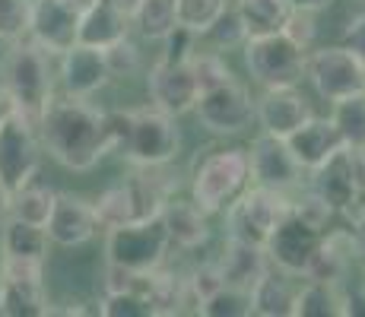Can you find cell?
Masks as SVG:
<instances>
[{"instance_id":"8d00e7d4","label":"cell","mask_w":365,"mask_h":317,"mask_svg":"<svg viewBox=\"0 0 365 317\" xmlns=\"http://www.w3.org/2000/svg\"><path fill=\"white\" fill-rule=\"evenodd\" d=\"M105 61H108L111 76H133L140 70V63H143V58H140V51H137V45L130 41V35L105 48Z\"/></svg>"},{"instance_id":"f35d334b","label":"cell","mask_w":365,"mask_h":317,"mask_svg":"<svg viewBox=\"0 0 365 317\" xmlns=\"http://www.w3.org/2000/svg\"><path fill=\"white\" fill-rule=\"evenodd\" d=\"M187 286H191V295H194V301H197V305L203 298H210V295L222 286V273H220V266H216V260L200 264L197 270L187 276Z\"/></svg>"},{"instance_id":"7bdbcfd3","label":"cell","mask_w":365,"mask_h":317,"mask_svg":"<svg viewBox=\"0 0 365 317\" xmlns=\"http://www.w3.org/2000/svg\"><path fill=\"white\" fill-rule=\"evenodd\" d=\"M16 111V105H13V98H10V93H6L4 86H0V124L6 121V118Z\"/></svg>"},{"instance_id":"d590c367","label":"cell","mask_w":365,"mask_h":317,"mask_svg":"<svg viewBox=\"0 0 365 317\" xmlns=\"http://www.w3.org/2000/svg\"><path fill=\"white\" fill-rule=\"evenodd\" d=\"M32 0H0V41H16L29 35Z\"/></svg>"},{"instance_id":"836d02e7","label":"cell","mask_w":365,"mask_h":317,"mask_svg":"<svg viewBox=\"0 0 365 317\" xmlns=\"http://www.w3.org/2000/svg\"><path fill=\"white\" fill-rule=\"evenodd\" d=\"M99 314L102 317H156L153 301L140 289H130V292H105V298L99 301Z\"/></svg>"},{"instance_id":"d6a6232c","label":"cell","mask_w":365,"mask_h":317,"mask_svg":"<svg viewBox=\"0 0 365 317\" xmlns=\"http://www.w3.org/2000/svg\"><path fill=\"white\" fill-rule=\"evenodd\" d=\"M197 314L203 317H248L251 314V292L222 283L210 298L197 305Z\"/></svg>"},{"instance_id":"d6986e66","label":"cell","mask_w":365,"mask_h":317,"mask_svg":"<svg viewBox=\"0 0 365 317\" xmlns=\"http://www.w3.org/2000/svg\"><path fill=\"white\" fill-rule=\"evenodd\" d=\"M312 115V102L299 93V86L264 89V95L257 98V124H261L264 133H273V137L286 140Z\"/></svg>"},{"instance_id":"d4e9b609","label":"cell","mask_w":365,"mask_h":317,"mask_svg":"<svg viewBox=\"0 0 365 317\" xmlns=\"http://www.w3.org/2000/svg\"><path fill=\"white\" fill-rule=\"evenodd\" d=\"M296 311V286L289 283L286 273H270L251 289V314L257 317H292Z\"/></svg>"},{"instance_id":"b9f144b4","label":"cell","mask_w":365,"mask_h":317,"mask_svg":"<svg viewBox=\"0 0 365 317\" xmlns=\"http://www.w3.org/2000/svg\"><path fill=\"white\" fill-rule=\"evenodd\" d=\"M334 0H289V6L292 10H308V13H321V10H327Z\"/></svg>"},{"instance_id":"7c38bea8","label":"cell","mask_w":365,"mask_h":317,"mask_svg":"<svg viewBox=\"0 0 365 317\" xmlns=\"http://www.w3.org/2000/svg\"><path fill=\"white\" fill-rule=\"evenodd\" d=\"M38 165H41L38 124L29 121L26 115H19V111H13L0 124V181L13 194V190L35 181Z\"/></svg>"},{"instance_id":"9c48e42d","label":"cell","mask_w":365,"mask_h":317,"mask_svg":"<svg viewBox=\"0 0 365 317\" xmlns=\"http://www.w3.org/2000/svg\"><path fill=\"white\" fill-rule=\"evenodd\" d=\"M324 232L321 225L308 222L305 216H299L292 209L277 229L267 235L264 251L270 257V266L292 279H305L308 270H312L314 257H318L321 244H324Z\"/></svg>"},{"instance_id":"ac0fdd59","label":"cell","mask_w":365,"mask_h":317,"mask_svg":"<svg viewBox=\"0 0 365 317\" xmlns=\"http://www.w3.org/2000/svg\"><path fill=\"white\" fill-rule=\"evenodd\" d=\"M58 80H61V89H64L67 95H80V98L96 95L99 89L108 86V80H111L105 51L102 48L80 45V41H76L73 48H67V51L61 54Z\"/></svg>"},{"instance_id":"277c9868","label":"cell","mask_w":365,"mask_h":317,"mask_svg":"<svg viewBox=\"0 0 365 317\" xmlns=\"http://www.w3.org/2000/svg\"><path fill=\"white\" fill-rule=\"evenodd\" d=\"M308 175V187L334 209V216H349L353 222L365 216V150L343 146Z\"/></svg>"},{"instance_id":"9a60e30c","label":"cell","mask_w":365,"mask_h":317,"mask_svg":"<svg viewBox=\"0 0 365 317\" xmlns=\"http://www.w3.org/2000/svg\"><path fill=\"white\" fill-rule=\"evenodd\" d=\"M248 168H251V185L283 190V194L299 190L302 181H305V168L289 152L286 140L264 130L248 146Z\"/></svg>"},{"instance_id":"1f68e13d","label":"cell","mask_w":365,"mask_h":317,"mask_svg":"<svg viewBox=\"0 0 365 317\" xmlns=\"http://www.w3.org/2000/svg\"><path fill=\"white\" fill-rule=\"evenodd\" d=\"M229 0H175V19L181 29L203 35L226 13Z\"/></svg>"},{"instance_id":"5bb4252c","label":"cell","mask_w":365,"mask_h":317,"mask_svg":"<svg viewBox=\"0 0 365 317\" xmlns=\"http://www.w3.org/2000/svg\"><path fill=\"white\" fill-rule=\"evenodd\" d=\"M146 93L150 105L172 118H181L194 111L203 89L191 61H156L146 73Z\"/></svg>"},{"instance_id":"52a82bcc","label":"cell","mask_w":365,"mask_h":317,"mask_svg":"<svg viewBox=\"0 0 365 317\" xmlns=\"http://www.w3.org/2000/svg\"><path fill=\"white\" fill-rule=\"evenodd\" d=\"M181 150V130H178V118L159 111L156 105L146 108H133L130 118V133L124 143L121 156L130 162L133 168H159L175 162Z\"/></svg>"},{"instance_id":"5b68a950","label":"cell","mask_w":365,"mask_h":317,"mask_svg":"<svg viewBox=\"0 0 365 317\" xmlns=\"http://www.w3.org/2000/svg\"><path fill=\"white\" fill-rule=\"evenodd\" d=\"M172 238L163 216H153L143 222H124L108 229L105 238V264H118L133 273H156L165 264Z\"/></svg>"},{"instance_id":"ffe728a7","label":"cell","mask_w":365,"mask_h":317,"mask_svg":"<svg viewBox=\"0 0 365 317\" xmlns=\"http://www.w3.org/2000/svg\"><path fill=\"white\" fill-rule=\"evenodd\" d=\"M286 146H289V152L296 156V162L305 168V172H314V168H321L346 143H343L340 130H336V124L331 121V118L312 115L296 133L286 137Z\"/></svg>"},{"instance_id":"3957f363","label":"cell","mask_w":365,"mask_h":317,"mask_svg":"<svg viewBox=\"0 0 365 317\" xmlns=\"http://www.w3.org/2000/svg\"><path fill=\"white\" fill-rule=\"evenodd\" d=\"M251 185L248 150H213L197 159L191 172V200L207 213H222L229 203Z\"/></svg>"},{"instance_id":"e575fe53","label":"cell","mask_w":365,"mask_h":317,"mask_svg":"<svg viewBox=\"0 0 365 317\" xmlns=\"http://www.w3.org/2000/svg\"><path fill=\"white\" fill-rule=\"evenodd\" d=\"M203 41H210L213 45V51H229V48H238V45H245L248 41V32H245V26H242V19H238V13L232 10V4L226 6V13H222L220 19H216L213 26H210L207 32L200 35Z\"/></svg>"},{"instance_id":"cb8c5ba5","label":"cell","mask_w":365,"mask_h":317,"mask_svg":"<svg viewBox=\"0 0 365 317\" xmlns=\"http://www.w3.org/2000/svg\"><path fill=\"white\" fill-rule=\"evenodd\" d=\"M48 248H51V238H48L45 225L26 222L19 216H6L0 222V251L6 260H48Z\"/></svg>"},{"instance_id":"4fadbf2b","label":"cell","mask_w":365,"mask_h":317,"mask_svg":"<svg viewBox=\"0 0 365 317\" xmlns=\"http://www.w3.org/2000/svg\"><path fill=\"white\" fill-rule=\"evenodd\" d=\"M93 0H32L29 38L51 58H61L80 41V16Z\"/></svg>"},{"instance_id":"4dcf8cb0","label":"cell","mask_w":365,"mask_h":317,"mask_svg":"<svg viewBox=\"0 0 365 317\" xmlns=\"http://www.w3.org/2000/svg\"><path fill=\"white\" fill-rule=\"evenodd\" d=\"M96 207V216H99V229H118V225L124 222H137V216H133V200H130V190L128 185H111L108 190H102L99 200L93 203Z\"/></svg>"},{"instance_id":"f6af8a7d","label":"cell","mask_w":365,"mask_h":317,"mask_svg":"<svg viewBox=\"0 0 365 317\" xmlns=\"http://www.w3.org/2000/svg\"><path fill=\"white\" fill-rule=\"evenodd\" d=\"M111 4H115V6H121L124 13H130V16H133V10H137V6H140V0H111Z\"/></svg>"},{"instance_id":"f1b7e54d","label":"cell","mask_w":365,"mask_h":317,"mask_svg":"<svg viewBox=\"0 0 365 317\" xmlns=\"http://www.w3.org/2000/svg\"><path fill=\"white\" fill-rule=\"evenodd\" d=\"M133 26L143 38L150 41H163L165 35H172L178 29L175 19V0H140V6L133 10Z\"/></svg>"},{"instance_id":"ba28073f","label":"cell","mask_w":365,"mask_h":317,"mask_svg":"<svg viewBox=\"0 0 365 317\" xmlns=\"http://www.w3.org/2000/svg\"><path fill=\"white\" fill-rule=\"evenodd\" d=\"M305 61L308 51L289 41L283 32L257 35L245 41V63L257 86L279 89V86H299L305 80Z\"/></svg>"},{"instance_id":"bcb514c9","label":"cell","mask_w":365,"mask_h":317,"mask_svg":"<svg viewBox=\"0 0 365 317\" xmlns=\"http://www.w3.org/2000/svg\"><path fill=\"white\" fill-rule=\"evenodd\" d=\"M4 279H6V257L0 251V295H4Z\"/></svg>"},{"instance_id":"ee69618b","label":"cell","mask_w":365,"mask_h":317,"mask_svg":"<svg viewBox=\"0 0 365 317\" xmlns=\"http://www.w3.org/2000/svg\"><path fill=\"white\" fill-rule=\"evenodd\" d=\"M10 216V190H6V185L0 181V222Z\"/></svg>"},{"instance_id":"8fae6325","label":"cell","mask_w":365,"mask_h":317,"mask_svg":"<svg viewBox=\"0 0 365 317\" xmlns=\"http://www.w3.org/2000/svg\"><path fill=\"white\" fill-rule=\"evenodd\" d=\"M305 80L314 86L324 102H336L356 93H365V63L346 45L308 48Z\"/></svg>"},{"instance_id":"ab89813d","label":"cell","mask_w":365,"mask_h":317,"mask_svg":"<svg viewBox=\"0 0 365 317\" xmlns=\"http://www.w3.org/2000/svg\"><path fill=\"white\" fill-rule=\"evenodd\" d=\"M343 45L365 63V13H359V16H353L346 23V29H343Z\"/></svg>"},{"instance_id":"74e56055","label":"cell","mask_w":365,"mask_h":317,"mask_svg":"<svg viewBox=\"0 0 365 317\" xmlns=\"http://www.w3.org/2000/svg\"><path fill=\"white\" fill-rule=\"evenodd\" d=\"M283 35L289 41H296L299 48H312L314 45V35H318V26H314V13H308V10H292L289 13V19H286V26H283Z\"/></svg>"},{"instance_id":"484cf974","label":"cell","mask_w":365,"mask_h":317,"mask_svg":"<svg viewBox=\"0 0 365 317\" xmlns=\"http://www.w3.org/2000/svg\"><path fill=\"white\" fill-rule=\"evenodd\" d=\"M292 317H343V283L305 276V286L296 289Z\"/></svg>"},{"instance_id":"f546056e","label":"cell","mask_w":365,"mask_h":317,"mask_svg":"<svg viewBox=\"0 0 365 317\" xmlns=\"http://www.w3.org/2000/svg\"><path fill=\"white\" fill-rule=\"evenodd\" d=\"M331 105V121L340 130L343 143L353 146V150H365V93L336 98Z\"/></svg>"},{"instance_id":"8992f818","label":"cell","mask_w":365,"mask_h":317,"mask_svg":"<svg viewBox=\"0 0 365 317\" xmlns=\"http://www.w3.org/2000/svg\"><path fill=\"white\" fill-rule=\"evenodd\" d=\"M226 235L251 244H264L267 235L292 213V197L283 190L248 185L226 209Z\"/></svg>"},{"instance_id":"e0dca14e","label":"cell","mask_w":365,"mask_h":317,"mask_svg":"<svg viewBox=\"0 0 365 317\" xmlns=\"http://www.w3.org/2000/svg\"><path fill=\"white\" fill-rule=\"evenodd\" d=\"M45 229L51 244H58V248H83L99 232V216H96L93 200H86V197L58 194Z\"/></svg>"},{"instance_id":"30bf717a","label":"cell","mask_w":365,"mask_h":317,"mask_svg":"<svg viewBox=\"0 0 365 317\" xmlns=\"http://www.w3.org/2000/svg\"><path fill=\"white\" fill-rule=\"evenodd\" d=\"M197 121L216 137H238L257 121V98H251L248 86L235 76L203 89L194 105Z\"/></svg>"},{"instance_id":"7402d4cb","label":"cell","mask_w":365,"mask_h":317,"mask_svg":"<svg viewBox=\"0 0 365 317\" xmlns=\"http://www.w3.org/2000/svg\"><path fill=\"white\" fill-rule=\"evenodd\" d=\"M130 29H133L130 13H124L111 0H93L80 16V45H93L105 51L108 45L128 38Z\"/></svg>"},{"instance_id":"7dc6e473","label":"cell","mask_w":365,"mask_h":317,"mask_svg":"<svg viewBox=\"0 0 365 317\" xmlns=\"http://www.w3.org/2000/svg\"><path fill=\"white\" fill-rule=\"evenodd\" d=\"M362 286H365V283H362Z\"/></svg>"},{"instance_id":"603a6c76","label":"cell","mask_w":365,"mask_h":317,"mask_svg":"<svg viewBox=\"0 0 365 317\" xmlns=\"http://www.w3.org/2000/svg\"><path fill=\"white\" fill-rule=\"evenodd\" d=\"M163 222L168 229L172 244L181 251H197L210 241V213L200 209L194 200L168 197V203L163 209Z\"/></svg>"},{"instance_id":"6da1fadb","label":"cell","mask_w":365,"mask_h":317,"mask_svg":"<svg viewBox=\"0 0 365 317\" xmlns=\"http://www.w3.org/2000/svg\"><path fill=\"white\" fill-rule=\"evenodd\" d=\"M38 140L48 156L70 172H89L111 152L105 111L80 95H54L38 118Z\"/></svg>"},{"instance_id":"2e32d148","label":"cell","mask_w":365,"mask_h":317,"mask_svg":"<svg viewBox=\"0 0 365 317\" xmlns=\"http://www.w3.org/2000/svg\"><path fill=\"white\" fill-rule=\"evenodd\" d=\"M0 314L4 317L51 314V301H48V292H45V264L41 260H6Z\"/></svg>"},{"instance_id":"7a4b0ae2","label":"cell","mask_w":365,"mask_h":317,"mask_svg":"<svg viewBox=\"0 0 365 317\" xmlns=\"http://www.w3.org/2000/svg\"><path fill=\"white\" fill-rule=\"evenodd\" d=\"M0 86L10 93L19 115L38 124L41 111L54 98V67L51 54L26 35L10 41V48L0 58Z\"/></svg>"},{"instance_id":"60d3db41","label":"cell","mask_w":365,"mask_h":317,"mask_svg":"<svg viewBox=\"0 0 365 317\" xmlns=\"http://www.w3.org/2000/svg\"><path fill=\"white\" fill-rule=\"evenodd\" d=\"M343 317H365V286L359 289L343 286Z\"/></svg>"},{"instance_id":"4316f807","label":"cell","mask_w":365,"mask_h":317,"mask_svg":"<svg viewBox=\"0 0 365 317\" xmlns=\"http://www.w3.org/2000/svg\"><path fill=\"white\" fill-rule=\"evenodd\" d=\"M232 10L242 19L248 38H257V35L283 32L292 6H289V0H235Z\"/></svg>"},{"instance_id":"44dd1931","label":"cell","mask_w":365,"mask_h":317,"mask_svg":"<svg viewBox=\"0 0 365 317\" xmlns=\"http://www.w3.org/2000/svg\"><path fill=\"white\" fill-rule=\"evenodd\" d=\"M216 266H220L226 286L248 289L251 292L270 273V257H267L264 244H251V241H242V238L226 235V244H222L220 257H216Z\"/></svg>"},{"instance_id":"83f0119b","label":"cell","mask_w":365,"mask_h":317,"mask_svg":"<svg viewBox=\"0 0 365 317\" xmlns=\"http://www.w3.org/2000/svg\"><path fill=\"white\" fill-rule=\"evenodd\" d=\"M54 197H58L54 187L29 181V185H23L19 190L10 194V216H19V219L35 222V225H45L54 209Z\"/></svg>"}]
</instances>
